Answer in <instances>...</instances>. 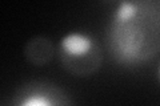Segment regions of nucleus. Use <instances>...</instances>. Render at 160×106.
Segmentation results:
<instances>
[{"label":"nucleus","mask_w":160,"mask_h":106,"mask_svg":"<svg viewBox=\"0 0 160 106\" xmlns=\"http://www.w3.org/2000/svg\"><path fill=\"white\" fill-rule=\"evenodd\" d=\"M111 56L123 65H138L160 53V6L152 0H123L107 29Z\"/></svg>","instance_id":"f257e3e1"},{"label":"nucleus","mask_w":160,"mask_h":106,"mask_svg":"<svg viewBox=\"0 0 160 106\" xmlns=\"http://www.w3.org/2000/svg\"><path fill=\"white\" fill-rule=\"evenodd\" d=\"M59 56L63 68L75 77H91L103 64V49L89 33L71 32L60 40Z\"/></svg>","instance_id":"f03ea898"},{"label":"nucleus","mask_w":160,"mask_h":106,"mask_svg":"<svg viewBox=\"0 0 160 106\" xmlns=\"http://www.w3.org/2000/svg\"><path fill=\"white\" fill-rule=\"evenodd\" d=\"M12 104L18 106H66L71 105L72 99L58 85L46 81H31L16 90Z\"/></svg>","instance_id":"7ed1b4c3"},{"label":"nucleus","mask_w":160,"mask_h":106,"mask_svg":"<svg viewBox=\"0 0 160 106\" xmlns=\"http://www.w3.org/2000/svg\"><path fill=\"white\" fill-rule=\"evenodd\" d=\"M55 56L53 43L46 36H33L24 47V57L35 67H46Z\"/></svg>","instance_id":"20e7f679"},{"label":"nucleus","mask_w":160,"mask_h":106,"mask_svg":"<svg viewBox=\"0 0 160 106\" xmlns=\"http://www.w3.org/2000/svg\"><path fill=\"white\" fill-rule=\"evenodd\" d=\"M102 2H104V3H115V2H118V0H102Z\"/></svg>","instance_id":"39448f33"},{"label":"nucleus","mask_w":160,"mask_h":106,"mask_svg":"<svg viewBox=\"0 0 160 106\" xmlns=\"http://www.w3.org/2000/svg\"><path fill=\"white\" fill-rule=\"evenodd\" d=\"M158 74H159V80H160V67H159V69H158Z\"/></svg>","instance_id":"423d86ee"}]
</instances>
